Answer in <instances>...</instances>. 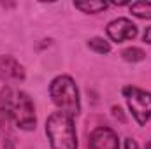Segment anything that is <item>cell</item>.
Returning a JSON list of instances; mask_svg holds the SVG:
<instances>
[{"label": "cell", "instance_id": "1", "mask_svg": "<svg viewBox=\"0 0 151 149\" xmlns=\"http://www.w3.org/2000/svg\"><path fill=\"white\" fill-rule=\"evenodd\" d=\"M0 111L5 114L9 121H12L18 128L21 130H34L35 128V107L32 98L14 88V86H5L0 93Z\"/></svg>", "mask_w": 151, "mask_h": 149}, {"label": "cell", "instance_id": "2", "mask_svg": "<svg viewBox=\"0 0 151 149\" xmlns=\"http://www.w3.org/2000/svg\"><path fill=\"white\" fill-rule=\"evenodd\" d=\"M46 135L51 149H77L74 117L65 112L56 111L47 117Z\"/></svg>", "mask_w": 151, "mask_h": 149}, {"label": "cell", "instance_id": "3", "mask_svg": "<svg viewBox=\"0 0 151 149\" xmlns=\"http://www.w3.org/2000/svg\"><path fill=\"white\" fill-rule=\"evenodd\" d=\"M49 95L53 98V104L58 107V111L65 112L69 116H77L81 111L79 102V91L74 79L69 75H58L49 84Z\"/></svg>", "mask_w": 151, "mask_h": 149}, {"label": "cell", "instance_id": "4", "mask_svg": "<svg viewBox=\"0 0 151 149\" xmlns=\"http://www.w3.org/2000/svg\"><path fill=\"white\" fill-rule=\"evenodd\" d=\"M123 97L128 104V109L134 119L139 125H146L151 119V93L135 86H125Z\"/></svg>", "mask_w": 151, "mask_h": 149}, {"label": "cell", "instance_id": "5", "mask_svg": "<svg viewBox=\"0 0 151 149\" xmlns=\"http://www.w3.org/2000/svg\"><path fill=\"white\" fill-rule=\"evenodd\" d=\"M88 149H119V140H118L116 132L107 126L95 128L90 133Z\"/></svg>", "mask_w": 151, "mask_h": 149}, {"label": "cell", "instance_id": "6", "mask_svg": "<svg viewBox=\"0 0 151 149\" xmlns=\"http://www.w3.org/2000/svg\"><path fill=\"white\" fill-rule=\"evenodd\" d=\"M0 79L7 86L21 82L25 79L23 65L16 58H12V56H0Z\"/></svg>", "mask_w": 151, "mask_h": 149}, {"label": "cell", "instance_id": "7", "mask_svg": "<svg viewBox=\"0 0 151 149\" xmlns=\"http://www.w3.org/2000/svg\"><path fill=\"white\" fill-rule=\"evenodd\" d=\"M107 35L113 42H123V40H130L137 35V27L127 19V18H118V19H113L109 25H107Z\"/></svg>", "mask_w": 151, "mask_h": 149}, {"label": "cell", "instance_id": "8", "mask_svg": "<svg viewBox=\"0 0 151 149\" xmlns=\"http://www.w3.org/2000/svg\"><path fill=\"white\" fill-rule=\"evenodd\" d=\"M74 5H76V9L83 11L84 14H97V12L107 9L106 2H76Z\"/></svg>", "mask_w": 151, "mask_h": 149}, {"label": "cell", "instance_id": "9", "mask_svg": "<svg viewBox=\"0 0 151 149\" xmlns=\"http://www.w3.org/2000/svg\"><path fill=\"white\" fill-rule=\"evenodd\" d=\"M130 12L137 18L151 19V2H135L130 4Z\"/></svg>", "mask_w": 151, "mask_h": 149}, {"label": "cell", "instance_id": "10", "mask_svg": "<svg viewBox=\"0 0 151 149\" xmlns=\"http://www.w3.org/2000/svg\"><path fill=\"white\" fill-rule=\"evenodd\" d=\"M88 47H90L91 51L99 53V54H106V53H109V51H111V44H109L107 40L100 39V37L90 39V40H88Z\"/></svg>", "mask_w": 151, "mask_h": 149}, {"label": "cell", "instance_id": "11", "mask_svg": "<svg viewBox=\"0 0 151 149\" xmlns=\"http://www.w3.org/2000/svg\"><path fill=\"white\" fill-rule=\"evenodd\" d=\"M121 56L127 62H141V60H144L146 54L141 47H127V49L121 51Z\"/></svg>", "mask_w": 151, "mask_h": 149}, {"label": "cell", "instance_id": "12", "mask_svg": "<svg viewBox=\"0 0 151 149\" xmlns=\"http://www.w3.org/2000/svg\"><path fill=\"white\" fill-rule=\"evenodd\" d=\"M123 149H139V148H137V142H135L134 139H125Z\"/></svg>", "mask_w": 151, "mask_h": 149}, {"label": "cell", "instance_id": "13", "mask_svg": "<svg viewBox=\"0 0 151 149\" xmlns=\"http://www.w3.org/2000/svg\"><path fill=\"white\" fill-rule=\"evenodd\" d=\"M144 42H148V44H151V27H148L146 28V32H144Z\"/></svg>", "mask_w": 151, "mask_h": 149}, {"label": "cell", "instance_id": "14", "mask_svg": "<svg viewBox=\"0 0 151 149\" xmlns=\"http://www.w3.org/2000/svg\"><path fill=\"white\" fill-rule=\"evenodd\" d=\"M146 149H151V142H150V144H148V146H146Z\"/></svg>", "mask_w": 151, "mask_h": 149}]
</instances>
